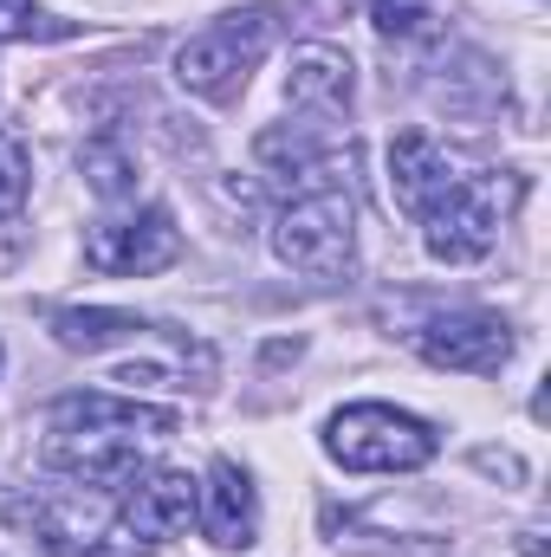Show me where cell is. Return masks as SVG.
I'll list each match as a JSON object with an SVG mask.
<instances>
[{"mask_svg": "<svg viewBox=\"0 0 551 557\" xmlns=\"http://www.w3.org/2000/svg\"><path fill=\"white\" fill-rule=\"evenodd\" d=\"M175 434V409H143V403H118L105 389H78L52 403V441L46 460L65 467L72 480L91 486H124L137 473L143 441H169Z\"/></svg>", "mask_w": 551, "mask_h": 557, "instance_id": "obj_1", "label": "cell"}, {"mask_svg": "<svg viewBox=\"0 0 551 557\" xmlns=\"http://www.w3.org/2000/svg\"><path fill=\"white\" fill-rule=\"evenodd\" d=\"M273 39H279V20L267 7L221 13V20H208V26L175 52V85H182L188 98L228 104V98L247 91V78H254V65L273 52Z\"/></svg>", "mask_w": 551, "mask_h": 557, "instance_id": "obj_2", "label": "cell"}, {"mask_svg": "<svg viewBox=\"0 0 551 557\" xmlns=\"http://www.w3.org/2000/svg\"><path fill=\"white\" fill-rule=\"evenodd\" d=\"M519 201H526V175H513V169H500V175H461V182L421 214V240H428V253L448 260V267L487 260L493 240H500V227L519 214Z\"/></svg>", "mask_w": 551, "mask_h": 557, "instance_id": "obj_3", "label": "cell"}, {"mask_svg": "<svg viewBox=\"0 0 551 557\" xmlns=\"http://www.w3.org/2000/svg\"><path fill=\"white\" fill-rule=\"evenodd\" d=\"M325 454L351 473H415L441 454L434 421L390 409V403H351L325 421Z\"/></svg>", "mask_w": 551, "mask_h": 557, "instance_id": "obj_4", "label": "cell"}, {"mask_svg": "<svg viewBox=\"0 0 551 557\" xmlns=\"http://www.w3.org/2000/svg\"><path fill=\"white\" fill-rule=\"evenodd\" d=\"M273 253L305 278H338L357 260V208L344 188H305L273 221Z\"/></svg>", "mask_w": 551, "mask_h": 557, "instance_id": "obj_5", "label": "cell"}, {"mask_svg": "<svg viewBox=\"0 0 551 557\" xmlns=\"http://www.w3.org/2000/svg\"><path fill=\"white\" fill-rule=\"evenodd\" d=\"M195 512H201V486L182 467H137L124 480V512L105 532V539H124V545H111V557H149L162 539L188 532Z\"/></svg>", "mask_w": 551, "mask_h": 557, "instance_id": "obj_6", "label": "cell"}, {"mask_svg": "<svg viewBox=\"0 0 551 557\" xmlns=\"http://www.w3.org/2000/svg\"><path fill=\"white\" fill-rule=\"evenodd\" d=\"M20 525L46 545V552H98L105 532L118 525V499L91 480H72V486H39L26 506H20Z\"/></svg>", "mask_w": 551, "mask_h": 557, "instance_id": "obj_7", "label": "cell"}, {"mask_svg": "<svg viewBox=\"0 0 551 557\" xmlns=\"http://www.w3.org/2000/svg\"><path fill=\"white\" fill-rule=\"evenodd\" d=\"M85 260H91L98 273H118V278L162 273V267L182 260V227H175V214H169L162 201H149V208H137L131 221H105V227H91Z\"/></svg>", "mask_w": 551, "mask_h": 557, "instance_id": "obj_8", "label": "cell"}, {"mask_svg": "<svg viewBox=\"0 0 551 557\" xmlns=\"http://www.w3.org/2000/svg\"><path fill=\"white\" fill-rule=\"evenodd\" d=\"M415 350H421L434 370L493 376V370L513 357V324L493 318V311H448V318H428V324L415 331Z\"/></svg>", "mask_w": 551, "mask_h": 557, "instance_id": "obj_9", "label": "cell"}, {"mask_svg": "<svg viewBox=\"0 0 551 557\" xmlns=\"http://www.w3.org/2000/svg\"><path fill=\"white\" fill-rule=\"evenodd\" d=\"M285 98L298 111H311V117H344L357 104V65H351V52L325 46V39L298 46L292 65H285Z\"/></svg>", "mask_w": 551, "mask_h": 557, "instance_id": "obj_10", "label": "cell"}, {"mask_svg": "<svg viewBox=\"0 0 551 557\" xmlns=\"http://www.w3.org/2000/svg\"><path fill=\"white\" fill-rule=\"evenodd\" d=\"M195 519H201V532H208L215 552H247L254 545V532H260V493H254V480H247L241 460H215L208 467Z\"/></svg>", "mask_w": 551, "mask_h": 557, "instance_id": "obj_11", "label": "cell"}, {"mask_svg": "<svg viewBox=\"0 0 551 557\" xmlns=\"http://www.w3.org/2000/svg\"><path fill=\"white\" fill-rule=\"evenodd\" d=\"M461 175H454V162H448V149L428 137V131H403V137L390 143V195H396V208L403 214H428L448 188H454Z\"/></svg>", "mask_w": 551, "mask_h": 557, "instance_id": "obj_12", "label": "cell"}, {"mask_svg": "<svg viewBox=\"0 0 551 557\" xmlns=\"http://www.w3.org/2000/svg\"><path fill=\"white\" fill-rule=\"evenodd\" d=\"M344 149V131L331 124H273L254 137V162L267 175H325V162Z\"/></svg>", "mask_w": 551, "mask_h": 557, "instance_id": "obj_13", "label": "cell"}, {"mask_svg": "<svg viewBox=\"0 0 551 557\" xmlns=\"http://www.w3.org/2000/svg\"><path fill=\"white\" fill-rule=\"evenodd\" d=\"M143 331L149 324H143L137 311H118V305H65V311H52V337L65 350H85V357L118 350V344H131Z\"/></svg>", "mask_w": 551, "mask_h": 557, "instance_id": "obj_14", "label": "cell"}, {"mask_svg": "<svg viewBox=\"0 0 551 557\" xmlns=\"http://www.w3.org/2000/svg\"><path fill=\"white\" fill-rule=\"evenodd\" d=\"M78 169H85V182H91V195H98V201L131 195V156H124L118 143H85Z\"/></svg>", "mask_w": 551, "mask_h": 557, "instance_id": "obj_15", "label": "cell"}, {"mask_svg": "<svg viewBox=\"0 0 551 557\" xmlns=\"http://www.w3.org/2000/svg\"><path fill=\"white\" fill-rule=\"evenodd\" d=\"M26 188H33V162H26V143L13 131H0V221H13L26 208Z\"/></svg>", "mask_w": 551, "mask_h": 557, "instance_id": "obj_16", "label": "cell"}, {"mask_svg": "<svg viewBox=\"0 0 551 557\" xmlns=\"http://www.w3.org/2000/svg\"><path fill=\"white\" fill-rule=\"evenodd\" d=\"M72 26L39 13V0H0V39H65Z\"/></svg>", "mask_w": 551, "mask_h": 557, "instance_id": "obj_17", "label": "cell"}, {"mask_svg": "<svg viewBox=\"0 0 551 557\" xmlns=\"http://www.w3.org/2000/svg\"><path fill=\"white\" fill-rule=\"evenodd\" d=\"M370 26L383 39H415L428 26V0H370Z\"/></svg>", "mask_w": 551, "mask_h": 557, "instance_id": "obj_18", "label": "cell"}, {"mask_svg": "<svg viewBox=\"0 0 551 557\" xmlns=\"http://www.w3.org/2000/svg\"><path fill=\"white\" fill-rule=\"evenodd\" d=\"M474 460H480L487 473H506V480H519V460H513V454H493V447H480Z\"/></svg>", "mask_w": 551, "mask_h": 557, "instance_id": "obj_19", "label": "cell"}, {"mask_svg": "<svg viewBox=\"0 0 551 557\" xmlns=\"http://www.w3.org/2000/svg\"><path fill=\"white\" fill-rule=\"evenodd\" d=\"M526 557H546V545H539V532H526V545H519Z\"/></svg>", "mask_w": 551, "mask_h": 557, "instance_id": "obj_20", "label": "cell"}]
</instances>
